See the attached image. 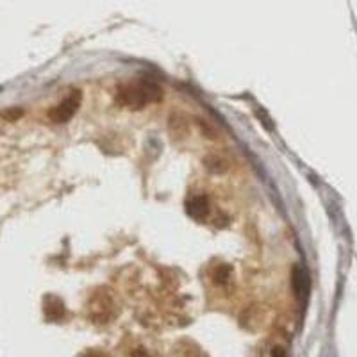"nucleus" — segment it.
Instances as JSON below:
<instances>
[{
  "instance_id": "nucleus-1",
  "label": "nucleus",
  "mask_w": 357,
  "mask_h": 357,
  "mask_svg": "<svg viewBox=\"0 0 357 357\" xmlns=\"http://www.w3.org/2000/svg\"><path fill=\"white\" fill-rule=\"evenodd\" d=\"M161 97V89L158 84L152 81H142L136 84H126L118 89V100L122 102L123 106L139 109L146 102H154Z\"/></svg>"
},
{
  "instance_id": "nucleus-2",
  "label": "nucleus",
  "mask_w": 357,
  "mask_h": 357,
  "mask_svg": "<svg viewBox=\"0 0 357 357\" xmlns=\"http://www.w3.org/2000/svg\"><path fill=\"white\" fill-rule=\"evenodd\" d=\"M79 102H81V95H79V91H73V93L70 95L68 98H65L61 104H57L56 107H52V109H50V113H49L50 120L56 123L68 122L70 118L75 114V111H77Z\"/></svg>"
},
{
  "instance_id": "nucleus-3",
  "label": "nucleus",
  "mask_w": 357,
  "mask_h": 357,
  "mask_svg": "<svg viewBox=\"0 0 357 357\" xmlns=\"http://www.w3.org/2000/svg\"><path fill=\"white\" fill-rule=\"evenodd\" d=\"M188 213H190L191 218L195 220H204L209 213V202H207L206 197L202 195H197V197H191L188 200Z\"/></svg>"
},
{
  "instance_id": "nucleus-4",
  "label": "nucleus",
  "mask_w": 357,
  "mask_h": 357,
  "mask_svg": "<svg viewBox=\"0 0 357 357\" xmlns=\"http://www.w3.org/2000/svg\"><path fill=\"white\" fill-rule=\"evenodd\" d=\"M45 317L50 321H57L65 317V305L57 296L50 295L45 298Z\"/></svg>"
},
{
  "instance_id": "nucleus-5",
  "label": "nucleus",
  "mask_w": 357,
  "mask_h": 357,
  "mask_svg": "<svg viewBox=\"0 0 357 357\" xmlns=\"http://www.w3.org/2000/svg\"><path fill=\"white\" fill-rule=\"evenodd\" d=\"M293 289H295V295L298 296V298H304L309 291L307 275H305L304 270L298 266L293 270Z\"/></svg>"
},
{
  "instance_id": "nucleus-6",
  "label": "nucleus",
  "mask_w": 357,
  "mask_h": 357,
  "mask_svg": "<svg viewBox=\"0 0 357 357\" xmlns=\"http://www.w3.org/2000/svg\"><path fill=\"white\" fill-rule=\"evenodd\" d=\"M229 273H231L229 266H218L215 270V275H213V279H215V282H218V284H223V282H227Z\"/></svg>"
},
{
  "instance_id": "nucleus-7",
  "label": "nucleus",
  "mask_w": 357,
  "mask_h": 357,
  "mask_svg": "<svg viewBox=\"0 0 357 357\" xmlns=\"http://www.w3.org/2000/svg\"><path fill=\"white\" fill-rule=\"evenodd\" d=\"M130 357H149V354H146L143 349H138V350H134Z\"/></svg>"
},
{
  "instance_id": "nucleus-8",
  "label": "nucleus",
  "mask_w": 357,
  "mask_h": 357,
  "mask_svg": "<svg viewBox=\"0 0 357 357\" xmlns=\"http://www.w3.org/2000/svg\"><path fill=\"white\" fill-rule=\"evenodd\" d=\"M84 357H102V356H98V354H88V356H84Z\"/></svg>"
}]
</instances>
